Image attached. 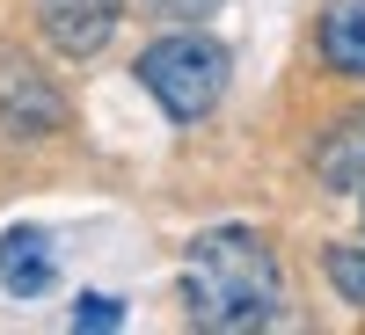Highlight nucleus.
Masks as SVG:
<instances>
[{"label":"nucleus","instance_id":"f257e3e1","mask_svg":"<svg viewBox=\"0 0 365 335\" xmlns=\"http://www.w3.org/2000/svg\"><path fill=\"white\" fill-rule=\"evenodd\" d=\"M182 299H190L197 328H220V335L270 328L278 321V255L249 226H212L182 255Z\"/></svg>","mask_w":365,"mask_h":335},{"label":"nucleus","instance_id":"f03ea898","mask_svg":"<svg viewBox=\"0 0 365 335\" xmlns=\"http://www.w3.org/2000/svg\"><path fill=\"white\" fill-rule=\"evenodd\" d=\"M139 80H146V95H154L175 124H197V117L220 102V87H227V51L212 37H197V29H175V37L146 44Z\"/></svg>","mask_w":365,"mask_h":335},{"label":"nucleus","instance_id":"7ed1b4c3","mask_svg":"<svg viewBox=\"0 0 365 335\" xmlns=\"http://www.w3.org/2000/svg\"><path fill=\"white\" fill-rule=\"evenodd\" d=\"M37 15H44V37L58 51H103L110 44V29H117V0H37Z\"/></svg>","mask_w":365,"mask_h":335},{"label":"nucleus","instance_id":"20e7f679","mask_svg":"<svg viewBox=\"0 0 365 335\" xmlns=\"http://www.w3.org/2000/svg\"><path fill=\"white\" fill-rule=\"evenodd\" d=\"M0 117H8V132H58L66 124V102L51 95L44 80H29V66H15V58H0Z\"/></svg>","mask_w":365,"mask_h":335},{"label":"nucleus","instance_id":"39448f33","mask_svg":"<svg viewBox=\"0 0 365 335\" xmlns=\"http://www.w3.org/2000/svg\"><path fill=\"white\" fill-rule=\"evenodd\" d=\"M51 240L37 233V226H15L8 240H0V285H8L15 299H37V292H51Z\"/></svg>","mask_w":365,"mask_h":335},{"label":"nucleus","instance_id":"423d86ee","mask_svg":"<svg viewBox=\"0 0 365 335\" xmlns=\"http://www.w3.org/2000/svg\"><path fill=\"white\" fill-rule=\"evenodd\" d=\"M322 58L336 73L365 80V0H329V15H322Z\"/></svg>","mask_w":365,"mask_h":335},{"label":"nucleus","instance_id":"0eeeda50","mask_svg":"<svg viewBox=\"0 0 365 335\" xmlns=\"http://www.w3.org/2000/svg\"><path fill=\"white\" fill-rule=\"evenodd\" d=\"M314 168H322L329 190H365V117H358V124H336V132L322 139Z\"/></svg>","mask_w":365,"mask_h":335},{"label":"nucleus","instance_id":"6e6552de","mask_svg":"<svg viewBox=\"0 0 365 335\" xmlns=\"http://www.w3.org/2000/svg\"><path fill=\"white\" fill-rule=\"evenodd\" d=\"M322 270H329V285H336L351 307H365V248H329Z\"/></svg>","mask_w":365,"mask_h":335},{"label":"nucleus","instance_id":"1a4fd4ad","mask_svg":"<svg viewBox=\"0 0 365 335\" xmlns=\"http://www.w3.org/2000/svg\"><path fill=\"white\" fill-rule=\"evenodd\" d=\"M73 328H125V307H117V299H96V292H88L81 307H73Z\"/></svg>","mask_w":365,"mask_h":335},{"label":"nucleus","instance_id":"9d476101","mask_svg":"<svg viewBox=\"0 0 365 335\" xmlns=\"http://www.w3.org/2000/svg\"><path fill=\"white\" fill-rule=\"evenodd\" d=\"M154 8H161V15H175V22H197V15L220 8V0H154Z\"/></svg>","mask_w":365,"mask_h":335}]
</instances>
